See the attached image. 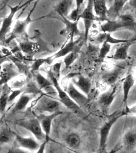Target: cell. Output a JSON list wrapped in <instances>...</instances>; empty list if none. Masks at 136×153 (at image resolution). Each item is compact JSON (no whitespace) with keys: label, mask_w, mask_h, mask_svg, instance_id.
I'll return each mask as SVG.
<instances>
[{"label":"cell","mask_w":136,"mask_h":153,"mask_svg":"<svg viewBox=\"0 0 136 153\" xmlns=\"http://www.w3.org/2000/svg\"><path fill=\"white\" fill-rule=\"evenodd\" d=\"M123 29L135 30L136 29L135 17L129 13L122 14L117 20H108L100 26V32L111 33Z\"/></svg>","instance_id":"1"},{"label":"cell","mask_w":136,"mask_h":153,"mask_svg":"<svg viewBox=\"0 0 136 153\" xmlns=\"http://www.w3.org/2000/svg\"><path fill=\"white\" fill-rule=\"evenodd\" d=\"M39 2V1H35L33 8H32L30 11L28 13L25 19L22 20H19V19H17L15 22L12 30L9 33V37H8L7 39H6L4 41L6 44H10L13 40L15 39H19V38L21 39L28 38L27 29L28 25L33 22L46 17V16H43L42 17L39 18L35 20H33L31 18V16L36 8L37 4Z\"/></svg>","instance_id":"2"},{"label":"cell","mask_w":136,"mask_h":153,"mask_svg":"<svg viewBox=\"0 0 136 153\" xmlns=\"http://www.w3.org/2000/svg\"><path fill=\"white\" fill-rule=\"evenodd\" d=\"M33 108L35 113L39 115L45 113L52 114L60 111V102L50 96L43 93Z\"/></svg>","instance_id":"3"},{"label":"cell","mask_w":136,"mask_h":153,"mask_svg":"<svg viewBox=\"0 0 136 153\" xmlns=\"http://www.w3.org/2000/svg\"><path fill=\"white\" fill-rule=\"evenodd\" d=\"M127 114L124 109L115 111L101 127L100 131V140L98 153H106L107 139L112 126L119 118Z\"/></svg>","instance_id":"4"},{"label":"cell","mask_w":136,"mask_h":153,"mask_svg":"<svg viewBox=\"0 0 136 153\" xmlns=\"http://www.w3.org/2000/svg\"><path fill=\"white\" fill-rule=\"evenodd\" d=\"M127 64L125 61H120L114 66L111 70L103 74L101 79L105 84L113 86L119 82V80L127 70Z\"/></svg>","instance_id":"5"},{"label":"cell","mask_w":136,"mask_h":153,"mask_svg":"<svg viewBox=\"0 0 136 153\" xmlns=\"http://www.w3.org/2000/svg\"><path fill=\"white\" fill-rule=\"evenodd\" d=\"M47 73L50 80L52 81L54 86L57 91L59 101L70 110L75 111L79 110L81 107L71 99L66 91L64 90L62 88L58 82V80L52 74L51 71V68L49 69H47Z\"/></svg>","instance_id":"6"},{"label":"cell","mask_w":136,"mask_h":153,"mask_svg":"<svg viewBox=\"0 0 136 153\" xmlns=\"http://www.w3.org/2000/svg\"><path fill=\"white\" fill-rule=\"evenodd\" d=\"M18 124L21 127L30 131L39 142L42 143L46 140V135L37 118H29L20 120Z\"/></svg>","instance_id":"7"},{"label":"cell","mask_w":136,"mask_h":153,"mask_svg":"<svg viewBox=\"0 0 136 153\" xmlns=\"http://www.w3.org/2000/svg\"><path fill=\"white\" fill-rule=\"evenodd\" d=\"M120 81L111 86L107 91L99 97L98 102L101 111L105 114H107L110 107L119 93Z\"/></svg>","instance_id":"8"},{"label":"cell","mask_w":136,"mask_h":153,"mask_svg":"<svg viewBox=\"0 0 136 153\" xmlns=\"http://www.w3.org/2000/svg\"><path fill=\"white\" fill-rule=\"evenodd\" d=\"M33 1H27L26 3L21 5V2H20V4L17 5L15 7H13L8 5V7H9L10 10V13L9 15L7 17L3 19V22H2L1 26V30H0V38L1 40L4 42L6 39V35L8 33L10 32V28L12 25L13 20L14 16L15 14L19 10L25 7H27L28 4H30L31 2H33Z\"/></svg>","instance_id":"9"},{"label":"cell","mask_w":136,"mask_h":153,"mask_svg":"<svg viewBox=\"0 0 136 153\" xmlns=\"http://www.w3.org/2000/svg\"><path fill=\"white\" fill-rule=\"evenodd\" d=\"M69 36L70 40L58 52L52 55V57L53 60L60 57H64L75 50H81L83 44L82 36L79 37L78 39L76 40L74 39V33H72Z\"/></svg>","instance_id":"10"},{"label":"cell","mask_w":136,"mask_h":153,"mask_svg":"<svg viewBox=\"0 0 136 153\" xmlns=\"http://www.w3.org/2000/svg\"><path fill=\"white\" fill-rule=\"evenodd\" d=\"M94 1H88L86 7L79 17L78 20L82 19L84 22V39L87 42L89 30L95 20V16L94 13Z\"/></svg>","instance_id":"11"},{"label":"cell","mask_w":136,"mask_h":153,"mask_svg":"<svg viewBox=\"0 0 136 153\" xmlns=\"http://www.w3.org/2000/svg\"><path fill=\"white\" fill-rule=\"evenodd\" d=\"M18 69L13 62L1 64V85L7 83L19 75Z\"/></svg>","instance_id":"12"},{"label":"cell","mask_w":136,"mask_h":153,"mask_svg":"<svg viewBox=\"0 0 136 153\" xmlns=\"http://www.w3.org/2000/svg\"><path fill=\"white\" fill-rule=\"evenodd\" d=\"M34 74L35 82L39 88L49 96L58 95L57 91L51 80L45 77L39 71L33 73Z\"/></svg>","instance_id":"13"},{"label":"cell","mask_w":136,"mask_h":153,"mask_svg":"<svg viewBox=\"0 0 136 153\" xmlns=\"http://www.w3.org/2000/svg\"><path fill=\"white\" fill-rule=\"evenodd\" d=\"M66 92L70 97L81 108L85 106L88 102V97L82 93L70 81L67 87Z\"/></svg>","instance_id":"14"},{"label":"cell","mask_w":136,"mask_h":153,"mask_svg":"<svg viewBox=\"0 0 136 153\" xmlns=\"http://www.w3.org/2000/svg\"><path fill=\"white\" fill-rule=\"evenodd\" d=\"M71 82L80 91L87 97L90 94L91 88V81L89 78L80 74H76L71 78Z\"/></svg>","instance_id":"15"},{"label":"cell","mask_w":136,"mask_h":153,"mask_svg":"<svg viewBox=\"0 0 136 153\" xmlns=\"http://www.w3.org/2000/svg\"><path fill=\"white\" fill-rule=\"evenodd\" d=\"M136 39H130L127 42L118 44L113 53L111 56H107V58L115 60L125 61L128 57V51L129 47L136 41Z\"/></svg>","instance_id":"16"},{"label":"cell","mask_w":136,"mask_h":153,"mask_svg":"<svg viewBox=\"0 0 136 153\" xmlns=\"http://www.w3.org/2000/svg\"><path fill=\"white\" fill-rule=\"evenodd\" d=\"M128 1L114 0L111 1L110 6L107 11L108 20H117L122 13L124 7Z\"/></svg>","instance_id":"17"},{"label":"cell","mask_w":136,"mask_h":153,"mask_svg":"<svg viewBox=\"0 0 136 153\" xmlns=\"http://www.w3.org/2000/svg\"><path fill=\"white\" fill-rule=\"evenodd\" d=\"M63 113L62 111H59L49 115L41 114L37 116L40 121L43 130L46 135V140H48L49 137L51 133V126L54 119L57 116Z\"/></svg>","instance_id":"18"},{"label":"cell","mask_w":136,"mask_h":153,"mask_svg":"<svg viewBox=\"0 0 136 153\" xmlns=\"http://www.w3.org/2000/svg\"><path fill=\"white\" fill-rule=\"evenodd\" d=\"M15 140L20 147L28 150L37 151L40 145L39 141L32 137H23L16 134Z\"/></svg>","instance_id":"19"},{"label":"cell","mask_w":136,"mask_h":153,"mask_svg":"<svg viewBox=\"0 0 136 153\" xmlns=\"http://www.w3.org/2000/svg\"><path fill=\"white\" fill-rule=\"evenodd\" d=\"M94 9L96 14L95 20L100 22L108 21L107 16L108 9L107 6V1H94Z\"/></svg>","instance_id":"20"},{"label":"cell","mask_w":136,"mask_h":153,"mask_svg":"<svg viewBox=\"0 0 136 153\" xmlns=\"http://www.w3.org/2000/svg\"><path fill=\"white\" fill-rule=\"evenodd\" d=\"M135 83V79L132 74H129L123 80V96L124 108L128 114L129 113V108L127 105L129 94Z\"/></svg>","instance_id":"21"},{"label":"cell","mask_w":136,"mask_h":153,"mask_svg":"<svg viewBox=\"0 0 136 153\" xmlns=\"http://www.w3.org/2000/svg\"><path fill=\"white\" fill-rule=\"evenodd\" d=\"M130 39H116L111 36V33L101 32L97 36L92 38V42L94 45H97L103 44L105 42L110 44H119L128 42Z\"/></svg>","instance_id":"22"},{"label":"cell","mask_w":136,"mask_h":153,"mask_svg":"<svg viewBox=\"0 0 136 153\" xmlns=\"http://www.w3.org/2000/svg\"><path fill=\"white\" fill-rule=\"evenodd\" d=\"M62 22L65 25V28L60 31L59 33L62 35L70 36L72 33H74L75 36H82V33L78 27V21L76 22H72L70 21L67 19L65 17L62 16Z\"/></svg>","instance_id":"23"},{"label":"cell","mask_w":136,"mask_h":153,"mask_svg":"<svg viewBox=\"0 0 136 153\" xmlns=\"http://www.w3.org/2000/svg\"><path fill=\"white\" fill-rule=\"evenodd\" d=\"M36 95V94L31 93H22L13 108V112H21L25 109L30 102L35 97Z\"/></svg>","instance_id":"24"},{"label":"cell","mask_w":136,"mask_h":153,"mask_svg":"<svg viewBox=\"0 0 136 153\" xmlns=\"http://www.w3.org/2000/svg\"><path fill=\"white\" fill-rule=\"evenodd\" d=\"M74 1L64 0L59 1L54 7L55 11L61 17L66 18L71 13Z\"/></svg>","instance_id":"25"},{"label":"cell","mask_w":136,"mask_h":153,"mask_svg":"<svg viewBox=\"0 0 136 153\" xmlns=\"http://www.w3.org/2000/svg\"><path fill=\"white\" fill-rule=\"evenodd\" d=\"M123 143L126 149H133L136 147V130H129L123 137Z\"/></svg>","instance_id":"26"},{"label":"cell","mask_w":136,"mask_h":153,"mask_svg":"<svg viewBox=\"0 0 136 153\" xmlns=\"http://www.w3.org/2000/svg\"><path fill=\"white\" fill-rule=\"evenodd\" d=\"M75 2H76V8L71 11L69 15L66 17L68 20L74 22L79 21V17L85 8L84 1H76Z\"/></svg>","instance_id":"27"},{"label":"cell","mask_w":136,"mask_h":153,"mask_svg":"<svg viewBox=\"0 0 136 153\" xmlns=\"http://www.w3.org/2000/svg\"><path fill=\"white\" fill-rule=\"evenodd\" d=\"M17 40L19 42V47L21 51L27 54V56L33 57L34 54L32 51V45L33 41H30L28 38L21 39V40Z\"/></svg>","instance_id":"28"},{"label":"cell","mask_w":136,"mask_h":153,"mask_svg":"<svg viewBox=\"0 0 136 153\" xmlns=\"http://www.w3.org/2000/svg\"><path fill=\"white\" fill-rule=\"evenodd\" d=\"M16 138V133L7 128H4L1 130L0 134L1 144L11 143Z\"/></svg>","instance_id":"29"},{"label":"cell","mask_w":136,"mask_h":153,"mask_svg":"<svg viewBox=\"0 0 136 153\" xmlns=\"http://www.w3.org/2000/svg\"><path fill=\"white\" fill-rule=\"evenodd\" d=\"M54 60L52 59V56H49L46 58H39L34 59L33 64L31 66L30 71L32 74L38 71L42 65L44 64H47L50 66L52 65Z\"/></svg>","instance_id":"30"},{"label":"cell","mask_w":136,"mask_h":153,"mask_svg":"<svg viewBox=\"0 0 136 153\" xmlns=\"http://www.w3.org/2000/svg\"><path fill=\"white\" fill-rule=\"evenodd\" d=\"M27 83V78L25 75H19L11 80L10 87L15 89H21Z\"/></svg>","instance_id":"31"},{"label":"cell","mask_w":136,"mask_h":153,"mask_svg":"<svg viewBox=\"0 0 136 153\" xmlns=\"http://www.w3.org/2000/svg\"><path fill=\"white\" fill-rule=\"evenodd\" d=\"M80 50H75L64 57L63 63L65 64V68L68 69L78 58Z\"/></svg>","instance_id":"32"},{"label":"cell","mask_w":136,"mask_h":153,"mask_svg":"<svg viewBox=\"0 0 136 153\" xmlns=\"http://www.w3.org/2000/svg\"><path fill=\"white\" fill-rule=\"evenodd\" d=\"M67 143L69 146L76 148L80 144L81 140L79 136L76 134H71L69 135L66 139Z\"/></svg>","instance_id":"33"},{"label":"cell","mask_w":136,"mask_h":153,"mask_svg":"<svg viewBox=\"0 0 136 153\" xmlns=\"http://www.w3.org/2000/svg\"><path fill=\"white\" fill-rule=\"evenodd\" d=\"M111 47V44L109 43L105 42L102 44V46L100 49L98 58L99 61H103L106 57H107V55L110 51Z\"/></svg>","instance_id":"34"},{"label":"cell","mask_w":136,"mask_h":153,"mask_svg":"<svg viewBox=\"0 0 136 153\" xmlns=\"http://www.w3.org/2000/svg\"><path fill=\"white\" fill-rule=\"evenodd\" d=\"M63 61L55 63L51 65V70L54 77L58 80L60 78L61 68Z\"/></svg>","instance_id":"35"},{"label":"cell","mask_w":136,"mask_h":153,"mask_svg":"<svg viewBox=\"0 0 136 153\" xmlns=\"http://www.w3.org/2000/svg\"><path fill=\"white\" fill-rule=\"evenodd\" d=\"M9 94L8 93L4 94L1 96V100H0V111L1 114L4 113L6 109L7 105H8V99Z\"/></svg>","instance_id":"36"},{"label":"cell","mask_w":136,"mask_h":153,"mask_svg":"<svg viewBox=\"0 0 136 153\" xmlns=\"http://www.w3.org/2000/svg\"><path fill=\"white\" fill-rule=\"evenodd\" d=\"M24 91V87L21 89H15L12 91L9 95L8 104L12 103L18 96L21 95V94L23 93Z\"/></svg>","instance_id":"37"},{"label":"cell","mask_w":136,"mask_h":153,"mask_svg":"<svg viewBox=\"0 0 136 153\" xmlns=\"http://www.w3.org/2000/svg\"><path fill=\"white\" fill-rule=\"evenodd\" d=\"M125 5L126 8L124 7V8H129V10H131L135 12L136 15V1H128Z\"/></svg>","instance_id":"38"},{"label":"cell","mask_w":136,"mask_h":153,"mask_svg":"<svg viewBox=\"0 0 136 153\" xmlns=\"http://www.w3.org/2000/svg\"><path fill=\"white\" fill-rule=\"evenodd\" d=\"M7 153H30L24 149L19 148L18 147H13L9 149Z\"/></svg>","instance_id":"39"},{"label":"cell","mask_w":136,"mask_h":153,"mask_svg":"<svg viewBox=\"0 0 136 153\" xmlns=\"http://www.w3.org/2000/svg\"><path fill=\"white\" fill-rule=\"evenodd\" d=\"M48 141V140H46L45 142L42 143V144H40L39 149L37 150L36 153H45V148H46V143H47Z\"/></svg>","instance_id":"40"},{"label":"cell","mask_w":136,"mask_h":153,"mask_svg":"<svg viewBox=\"0 0 136 153\" xmlns=\"http://www.w3.org/2000/svg\"><path fill=\"white\" fill-rule=\"evenodd\" d=\"M129 113H132L136 114V105L132 106L131 108H129Z\"/></svg>","instance_id":"41"},{"label":"cell","mask_w":136,"mask_h":153,"mask_svg":"<svg viewBox=\"0 0 136 153\" xmlns=\"http://www.w3.org/2000/svg\"></svg>","instance_id":"42"}]
</instances>
